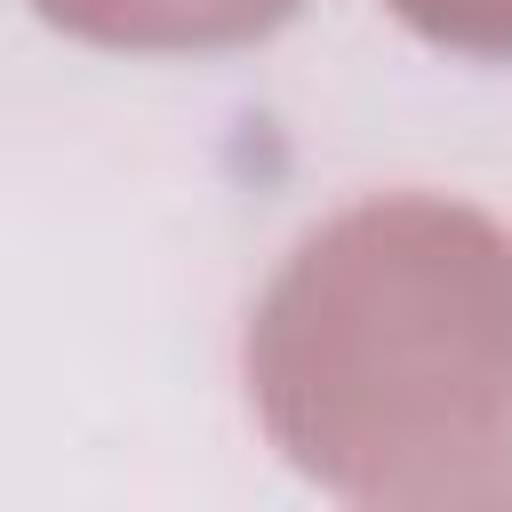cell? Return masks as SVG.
<instances>
[{
	"mask_svg": "<svg viewBox=\"0 0 512 512\" xmlns=\"http://www.w3.org/2000/svg\"><path fill=\"white\" fill-rule=\"evenodd\" d=\"M272 448L344 504L512 496V224L376 192L312 224L240 336Z\"/></svg>",
	"mask_w": 512,
	"mask_h": 512,
	"instance_id": "6da1fadb",
	"label": "cell"
},
{
	"mask_svg": "<svg viewBox=\"0 0 512 512\" xmlns=\"http://www.w3.org/2000/svg\"><path fill=\"white\" fill-rule=\"evenodd\" d=\"M304 0H32L40 24L112 56H216L272 40Z\"/></svg>",
	"mask_w": 512,
	"mask_h": 512,
	"instance_id": "7a4b0ae2",
	"label": "cell"
},
{
	"mask_svg": "<svg viewBox=\"0 0 512 512\" xmlns=\"http://www.w3.org/2000/svg\"><path fill=\"white\" fill-rule=\"evenodd\" d=\"M408 32L456 56H512V0H384Z\"/></svg>",
	"mask_w": 512,
	"mask_h": 512,
	"instance_id": "3957f363",
	"label": "cell"
}]
</instances>
